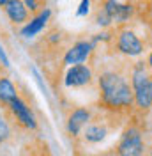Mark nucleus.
<instances>
[{
    "mask_svg": "<svg viewBox=\"0 0 152 156\" xmlns=\"http://www.w3.org/2000/svg\"><path fill=\"white\" fill-rule=\"evenodd\" d=\"M19 96V90L16 83L5 75H0V107L5 108L14 98Z\"/></svg>",
    "mask_w": 152,
    "mask_h": 156,
    "instance_id": "ddd939ff",
    "label": "nucleus"
},
{
    "mask_svg": "<svg viewBox=\"0 0 152 156\" xmlns=\"http://www.w3.org/2000/svg\"><path fill=\"white\" fill-rule=\"evenodd\" d=\"M0 75H2V66H0Z\"/></svg>",
    "mask_w": 152,
    "mask_h": 156,
    "instance_id": "a878e982",
    "label": "nucleus"
},
{
    "mask_svg": "<svg viewBox=\"0 0 152 156\" xmlns=\"http://www.w3.org/2000/svg\"><path fill=\"white\" fill-rule=\"evenodd\" d=\"M0 66L4 69H9L11 68V60L9 57H7V51H5V48L0 44Z\"/></svg>",
    "mask_w": 152,
    "mask_h": 156,
    "instance_id": "412c9836",
    "label": "nucleus"
},
{
    "mask_svg": "<svg viewBox=\"0 0 152 156\" xmlns=\"http://www.w3.org/2000/svg\"><path fill=\"white\" fill-rule=\"evenodd\" d=\"M149 80H150V71L145 66V60H136L134 64H131L129 82L133 87L134 107L142 114H147L152 110V96L150 90H149Z\"/></svg>",
    "mask_w": 152,
    "mask_h": 156,
    "instance_id": "f03ea898",
    "label": "nucleus"
},
{
    "mask_svg": "<svg viewBox=\"0 0 152 156\" xmlns=\"http://www.w3.org/2000/svg\"><path fill=\"white\" fill-rule=\"evenodd\" d=\"M145 66H147V69L152 73V50L147 53V57H145Z\"/></svg>",
    "mask_w": 152,
    "mask_h": 156,
    "instance_id": "5701e85b",
    "label": "nucleus"
},
{
    "mask_svg": "<svg viewBox=\"0 0 152 156\" xmlns=\"http://www.w3.org/2000/svg\"><path fill=\"white\" fill-rule=\"evenodd\" d=\"M149 90H150V96H152V73H150V80H149Z\"/></svg>",
    "mask_w": 152,
    "mask_h": 156,
    "instance_id": "b1692460",
    "label": "nucleus"
},
{
    "mask_svg": "<svg viewBox=\"0 0 152 156\" xmlns=\"http://www.w3.org/2000/svg\"><path fill=\"white\" fill-rule=\"evenodd\" d=\"M92 12V0H80L78 7H76V18H87Z\"/></svg>",
    "mask_w": 152,
    "mask_h": 156,
    "instance_id": "a211bd4d",
    "label": "nucleus"
},
{
    "mask_svg": "<svg viewBox=\"0 0 152 156\" xmlns=\"http://www.w3.org/2000/svg\"><path fill=\"white\" fill-rule=\"evenodd\" d=\"M145 2H152V0H145Z\"/></svg>",
    "mask_w": 152,
    "mask_h": 156,
    "instance_id": "bb28decb",
    "label": "nucleus"
},
{
    "mask_svg": "<svg viewBox=\"0 0 152 156\" xmlns=\"http://www.w3.org/2000/svg\"><path fill=\"white\" fill-rule=\"evenodd\" d=\"M64 41H66V32H64V30H60V29L48 30L46 36H44V43H46L48 46H51V48L60 46Z\"/></svg>",
    "mask_w": 152,
    "mask_h": 156,
    "instance_id": "2eb2a0df",
    "label": "nucleus"
},
{
    "mask_svg": "<svg viewBox=\"0 0 152 156\" xmlns=\"http://www.w3.org/2000/svg\"><path fill=\"white\" fill-rule=\"evenodd\" d=\"M94 23L95 27H99L101 30H108V29H113V25H112V20L110 16L106 14L105 11L101 9V7H97V11L94 12Z\"/></svg>",
    "mask_w": 152,
    "mask_h": 156,
    "instance_id": "f3484780",
    "label": "nucleus"
},
{
    "mask_svg": "<svg viewBox=\"0 0 152 156\" xmlns=\"http://www.w3.org/2000/svg\"><path fill=\"white\" fill-rule=\"evenodd\" d=\"M95 82V73L94 68L87 62V64H74V66H67L62 83L67 89H83L88 87Z\"/></svg>",
    "mask_w": 152,
    "mask_h": 156,
    "instance_id": "0eeeda50",
    "label": "nucleus"
},
{
    "mask_svg": "<svg viewBox=\"0 0 152 156\" xmlns=\"http://www.w3.org/2000/svg\"><path fill=\"white\" fill-rule=\"evenodd\" d=\"M4 112H5V115L9 117L11 122L19 126L21 129H27V131H36L37 129V126H39L37 117H36L32 107L27 103L25 98H21V96L14 98L9 105L4 108Z\"/></svg>",
    "mask_w": 152,
    "mask_h": 156,
    "instance_id": "20e7f679",
    "label": "nucleus"
},
{
    "mask_svg": "<svg viewBox=\"0 0 152 156\" xmlns=\"http://www.w3.org/2000/svg\"><path fill=\"white\" fill-rule=\"evenodd\" d=\"M95 46L90 39H76L71 46H67L64 55H62V64L64 66H74V64H87L92 55L95 53Z\"/></svg>",
    "mask_w": 152,
    "mask_h": 156,
    "instance_id": "6e6552de",
    "label": "nucleus"
},
{
    "mask_svg": "<svg viewBox=\"0 0 152 156\" xmlns=\"http://www.w3.org/2000/svg\"><path fill=\"white\" fill-rule=\"evenodd\" d=\"M81 135H83V140L88 142V144H99V142H103L108 136V126L105 122H92L90 121L83 128Z\"/></svg>",
    "mask_w": 152,
    "mask_h": 156,
    "instance_id": "f8f14e48",
    "label": "nucleus"
},
{
    "mask_svg": "<svg viewBox=\"0 0 152 156\" xmlns=\"http://www.w3.org/2000/svg\"><path fill=\"white\" fill-rule=\"evenodd\" d=\"M7 2H9V0H0V9H2V7H4V5L7 4Z\"/></svg>",
    "mask_w": 152,
    "mask_h": 156,
    "instance_id": "393cba45",
    "label": "nucleus"
},
{
    "mask_svg": "<svg viewBox=\"0 0 152 156\" xmlns=\"http://www.w3.org/2000/svg\"><path fill=\"white\" fill-rule=\"evenodd\" d=\"M36 156H51V153L48 151V146H46V144H44V146L41 144V147L37 149V153H36Z\"/></svg>",
    "mask_w": 152,
    "mask_h": 156,
    "instance_id": "4be33fe9",
    "label": "nucleus"
},
{
    "mask_svg": "<svg viewBox=\"0 0 152 156\" xmlns=\"http://www.w3.org/2000/svg\"><path fill=\"white\" fill-rule=\"evenodd\" d=\"M117 156H147V144L138 126H129L124 129L117 144Z\"/></svg>",
    "mask_w": 152,
    "mask_h": 156,
    "instance_id": "39448f33",
    "label": "nucleus"
},
{
    "mask_svg": "<svg viewBox=\"0 0 152 156\" xmlns=\"http://www.w3.org/2000/svg\"><path fill=\"white\" fill-rule=\"evenodd\" d=\"M12 138V122L9 121V117L5 115V112H0V146L7 144Z\"/></svg>",
    "mask_w": 152,
    "mask_h": 156,
    "instance_id": "4468645a",
    "label": "nucleus"
},
{
    "mask_svg": "<svg viewBox=\"0 0 152 156\" xmlns=\"http://www.w3.org/2000/svg\"><path fill=\"white\" fill-rule=\"evenodd\" d=\"M23 4H25V7L29 9L30 14H36L39 11L44 7V4H43V0H21Z\"/></svg>",
    "mask_w": 152,
    "mask_h": 156,
    "instance_id": "aec40b11",
    "label": "nucleus"
},
{
    "mask_svg": "<svg viewBox=\"0 0 152 156\" xmlns=\"http://www.w3.org/2000/svg\"><path fill=\"white\" fill-rule=\"evenodd\" d=\"M51 16H53V11L50 9V7H43L39 12L32 14L30 20L25 23V25H21V29H19V36L25 39V41H32V39H36L39 34L50 25Z\"/></svg>",
    "mask_w": 152,
    "mask_h": 156,
    "instance_id": "1a4fd4ad",
    "label": "nucleus"
},
{
    "mask_svg": "<svg viewBox=\"0 0 152 156\" xmlns=\"http://www.w3.org/2000/svg\"><path fill=\"white\" fill-rule=\"evenodd\" d=\"M92 121V110L87 107H78L73 108L69 114H67V121H66V129L69 136L73 138H78L81 135L83 128Z\"/></svg>",
    "mask_w": 152,
    "mask_h": 156,
    "instance_id": "9d476101",
    "label": "nucleus"
},
{
    "mask_svg": "<svg viewBox=\"0 0 152 156\" xmlns=\"http://www.w3.org/2000/svg\"><path fill=\"white\" fill-rule=\"evenodd\" d=\"M2 11H4V14H5V18L9 20L11 25H16V27L25 25L30 20V16H32L21 0H9V2L2 7Z\"/></svg>",
    "mask_w": 152,
    "mask_h": 156,
    "instance_id": "9b49d317",
    "label": "nucleus"
},
{
    "mask_svg": "<svg viewBox=\"0 0 152 156\" xmlns=\"http://www.w3.org/2000/svg\"><path fill=\"white\" fill-rule=\"evenodd\" d=\"M113 50L126 58H140L145 53V41H143L129 25L113 29Z\"/></svg>",
    "mask_w": 152,
    "mask_h": 156,
    "instance_id": "7ed1b4c3",
    "label": "nucleus"
},
{
    "mask_svg": "<svg viewBox=\"0 0 152 156\" xmlns=\"http://www.w3.org/2000/svg\"><path fill=\"white\" fill-rule=\"evenodd\" d=\"M90 41L94 43L95 46L101 43V44H112V41H113V29H108V30H99V32H95L90 36Z\"/></svg>",
    "mask_w": 152,
    "mask_h": 156,
    "instance_id": "dca6fc26",
    "label": "nucleus"
},
{
    "mask_svg": "<svg viewBox=\"0 0 152 156\" xmlns=\"http://www.w3.org/2000/svg\"><path fill=\"white\" fill-rule=\"evenodd\" d=\"M101 9L112 20V25L115 29L117 27H124L129 25V21L134 20L138 7L133 2H122V0H101Z\"/></svg>",
    "mask_w": 152,
    "mask_h": 156,
    "instance_id": "423d86ee",
    "label": "nucleus"
},
{
    "mask_svg": "<svg viewBox=\"0 0 152 156\" xmlns=\"http://www.w3.org/2000/svg\"><path fill=\"white\" fill-rule=\"evenodd\" d=\"M99 90V107L108 114H129L134 108L129 73L119 68H105L95 75Z\"/></svg>",
    "mask_w": 152,
    "mask_h": 156,
    "instance_id": "f257e3e1",
    "label": "nucleus"
},
{
    "mask_svg": "<svg viewBox=\"0 0 152 156\" xmlns=\"http://www.w3.org/2000/svg\"><path fill=\"white\" fill-rule=\"evenodd\" d=\"M30 73H32V76H34V82H36L39 85V89L43 90V94L46 98H50V92H48V87H46V83H44V78L41 75V71H39L36 66H32V68H30Z\"/></svg>",
    "mask_w": 152,
    "mask_h": 156,
    "instance_id": "6ab92c4d",
    "label": "nucleus"
}]
</instances>
